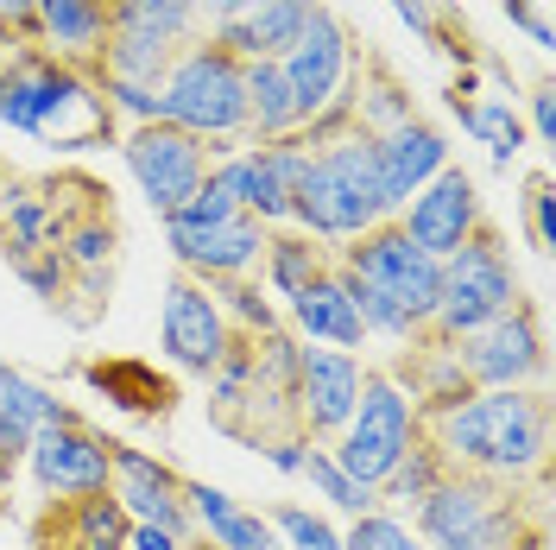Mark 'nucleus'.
Wrapping results in <instances>:
<instances>
[{
    "mask_svg": "<svg viewBox=\"0 0 556 550\" xmlns=\"http://www.w3.org/2000/svg\"><path fill=\"white\" fill-rule=\"evenodd\" d=\"M443 462L486 482H544L551 468V392L544 386H481L462 405L424 417Z\"/></svg>",
    "mask_w": 556,
    "mask_h": 550,
    "instance_id": "obj_1",
    "label": "nucleus"
},
{
    "mask_svg": "<svg viewBox=\"0 0 556 550\" xmlns=\"http://www.w3.org/2000/svg\"><path fill=\"white\" fill-rule=\"evenodd\" d=\"M0 127L38 139L51 152H96L121 139V121L102 102V83L89 70L51 58L45 45L0 51Z\"/></svg>",
    "mask_w": 556,
    "mask_h": 550,
    "instance_id": "obj_2",
    "label": "nucleus"
},
{
    "mask_svg": "<svg viewBox=\"0 0 556 550\" xmlns=\"http://www.w3.org/2000/svg\"><path fill=\"white\" fill-rule=\"evenodd\" d=\"M336 273H342L354 310H361L367 342L405 348L412 336L430 329L437 298H443V260H430L399 222H380L361 241L336 247Z\"/></svg>",
    "mask_w": 556,
    "mask_h": 550,
    "instance_id": "obj_3",
    "label": "nucleus"
},
{
    "mask_svg": "<svg viewBox=\"0 0 556 550\" xmlns=\"http://www.w3.org/2000/svg\"><path fill=\"white\" fill-rule=\"evenodd\" d=\"M412 532L430 550H551L544 482H486L450 468L412 507Z\"/></svg>",
    "mask_w": 556,
    "mask_h": 550,
    "instance_id": "obj_4",
    "label": "nucleus"
},
{
    "mask_svg": "<svg viewBox=\"0 0 556 550\" xmlns=\"http://www.w3.org/2000/svg\"><path fill=\"white\" fill-rule=\"evenodd\" d=\"M392 222L380 197V165H374V134H361L354 121L336 134L311 139V172L291 190V228L323 241L329 253L361 241L367 228Z\"/></svg>",
    "mask_w": 556,
    "mask_h": 550,
    "instance_id": "obj_5",
    "label": "nucleus"
},
{
    "mask_svg": "<svg viewBox=\"0 0 556 550\" xmlns=\"http://www.w3.org/2000/svg\"><path fill=\"white\" fill-rule=\"evenodd\" d=\"M159 121H172L184 134L208 146V159H228L247 146V64L215 45V38H190L177 51L165 76H159Z\"/></svg>",
    "mask_w": 556,
    "mask_h": 550,
    "instance_id": "obj_6",
    "label": "nucleus"
},
{
    "mask_svg": "<svg viewBox=\"0 0 556 550\" xmlns=\"http://www.w3.org/2000/svg\"><path fill=\"white\" fill-rule=\"evenodd\" d=\"M513 304H525L513 247L500 241V228H493V222H481V228L455 247L450 260H443V298H437V316H430V336L462 342V336H475L481 323L506 316Z\"/></svg>",
    "mask_w": 556,
    "mask_h": 550,
    "instance_id": "obj_7",
    "label": "nucleus"
},
{
    "mask_svg": "<svg viewBox=\"0 0 556 550\" xmlns=\"http://www.w3.org/2000/svg\"><path fill=\"white\" fill-rule=\"evenodd\" d=\"M190 38H203L197 0H114V20H108V45H102L96 76L159 89L165 64H172Z\"/></svg>",
    "mask_w": 556,
    "mask_h": 550,
    "instance_id": "obj_8",
    "label": "nucleus"
},
{
    "mask_svg": "<svg viewBox=\"0 0 556 550\" xmlns=\"http://www.w3.org/2000/svg\"><path fill=\"white\" fill-rule=\"evenodd\" d=\"M417 437H424L417 405L380 374V367H367L361 399H354V417H348V430L329 449H336V462L348 468V482H361V487L380 493V482L405 462V449H412Z\"/></svg>",
    "mask_w": 556,
    "mask_h": 550,
    "instance_id": "obj_9",
    "label": "nucleus"
},
{
    "mask_svg": "<svg viewBox=\"0 0 556 550\" xmlns=\"http://www.w3.org/2000/svg\"><path fill=\"white\" fill-rule=\"evenodd\" d=\"M354 33H348V20L336 7H323L311 0V20H304V33L298 45L278 58L285 70V83H291V102H298V121L311 127L323 114H348V76H354Z\"/></svg>",
    "mask_w": 556,
    "mask_h": 550,
    "instance_id": "obj_10",
    "label": "nucleus"
},
{
    "mask_svg": "<svg viewBox=\"0 0 556 550\" xmlns=\"http://www.w3.org/2000/svg\"><path fill=\"white\" fill-rule=\"evenodd\" d=\"M121 165L139 184V197L152 203V215L165 222L172 209H184L208 184L215 159H208L203 139L172 127V121H139V127H121Z\"/></svg>",
    "mask_w": 556,
    "mask_h": 550,
    "instance_id": "obj_11",
    "label": "nucleus"
},
{
    "mask_svg": "<svg viewBox=\"0 0 556 550\" xmlns=\"http://www.w3.org/2000/svg\"><path fill=\"white\" fill-rule=\"evenodd\" d=\"M455 354H462V374H468L475 392H481V386H544V374H551L544 310L525 298V304H513L506 316L481 323L475 336H462Z\"/></svg>",
    "mask_w": 556,
    "mask_h": 550,
    "instance_id": "obj_12",
    "label": "nucleus"
},
{
    "mask_svg": "<svg viewBox=\"0 0 556 550\" xmlns=\"http://www.w3.org/2000/svg\"><path fill=\"white\" fill-rule=\"evenodd\" d=\"M114 437L96 430L89 417L76 412L64 424H45L33 443H26V468L45 500H89V493H108L114 487V462H108Z\"/></svg>",
    "mask_w": 556,
    "mask_h": 550,
    "instance_id": "obj_13",
    "label": "nucleus"
},
{
    "mask_svg": "<svg viewBox=\"0 0 556 550\" xmlns=\"http://www.w3.org/2000/svg\"><path fill=\"white\" fill-rule=\"evenodd\" d=\"M235 348V323L222 316L215 291L203 278L172 273L165 278V304H159V354L172 361L177 374L208 379V367Z\"/></svg>",
    "mask_w": 556,
    "mask_h": 550,
    "instance_id": "obj_14",
    "label": "nucleus"
},
{
    "mask_svg": "<svg viewBox=\"0 0 556 550\" xmlns=\"http://www.w3.org/2000/svg\"><path fill=\"white\" fill-rule=\"evenodd\" d=\"M266 235L273 228H260L253 215L241 209H228V215H215V222H190V215H165V247H172L177 273L203 278H247L260 273V253H266Z\"/></svg>",
    "mask_w": 556,
    "mask_h": 550,
    "instance_id": "obj_15",
    "label": "nucleus"
},
{
    "mask_svg": "<svg viewBox=\"0 0 556 550\" xmlns=\"http://www.w3.org/2000/svg\"><path fill=\"white\" fill-rule=\"evenodd\" d=\"M392 222H399V228H405L430 260H450L455 247L486 222L481 184H475V172H462V165H443V172L430 177V184H424V190H417Z\"/></svg>",
    "mask_w": 556,
    "mask_h": 550,
    "instance_id": "obj_16",
    "label": "nucleus"
},
{
    "mask_svg": "<svg viewBox=\"0 0 556 550\" xmlns=\"http://www.w3.org/2000/svg\"><path fill=\"white\" fill-rule=\"evenodd\" d=\"M361 354H342V348H298V392H291V417L298 430L316 437V443H336L354 417V399H361Z\"/></svg>",
    "mask_w": 556,
    "mask_h": 550,
    "instance_id": "obj_17",
    "label": "nucleus"
},
{
    "mask_svg": "<svg viewBox=\"0 0 556 550\" xmlns=\"http://www.w3.org/2000/svg\"><path fill=\"white\" fill-rule=\"evenodd\" d=\"M108 462H114V487H108V493L121 500V513L134 518V525H165V532L197 538L190 507H184V475H177L165 455L134 449V443H114Z\"/></svg>",
    "mask_w": 556,
    "mask_h": 550,
    "instance_id": "obj_18",
    "label": "nucleus"
},
{
    "mask_svg": "<svg viewBox=\"0 0 556 550\" xmlns=\"http://www.w3.org/2000/svg\"><path fill=\"white\" fill-rule=\"evenodd\" d=\"M443 102H450V114L462 121V134L475 139V146H486L493 172H513V165H519V152L531 146L525 114H519V96H486L481 70H455L450 89H443Z\"/></svg>",
    "mask_w": 556,
    "mask_h": 550,
    "instance_id": "obj_19",
    "label": "nucleus"
},
{
    "mask_svg": "<svg viewBox=\"0 0 556 550\" xmlns=\"http://www.w3.org/2000/svg\"><path fill=\"white\" fill-rule=\"evenodd\" d=\"M374 165H380L386 209L399 215V209L412 203V197L443 172V165H455V146H450V134H443L437 121H424V114H417V121H405V127H392V134L374 139Z\"/></svg>",
    "mask_w": 556,
    "mask_h": 550,
    "instance_id": "obj_20",
    "label": "nucleus"
},
{
    "mask_svg": "<svg viewBox=\"0 0 556 550\" xmlns=\"http://www.w3.org/2000/svg\"><path fill=\"white\" fill-rule=\"evenodd\" d=\"M405 399L417 405V417H437L450 412V405H462L475 386H468V374H462V354H455V342H443V336H412V342L392 354V367H380Z\"/></svg>",
    "mask_w": 556,
    "mask_h": 550,
    "instance_id": "obj_21",
    "label": "nucleus"
},
{
    "mask_svg": "<svg viewBox=\"0 0 556 550\" xmlns=\"http://www.w3.org/2000/svg\"><path fill=\"white\" fill-rule=\"evenodd\" d=\"M208 190L228 209L253 215L260 228H291V184L278 177V165L266 159V146H241L228 159L208 165Z\"/></svg>",
    "mask_w": 556,
    "mask_h": 550,
    "instance_id": "obj_22",
    "label": "nucleus"
},
{
    "mask_svg": "<svg viewBox=\"0 0 556 550\" xmlns=\"http://www.w3.org/2000/svg\"><path fill=\"white\" fill-rule=\"evenodd\" d=\"M285 329L304 348H342V354H361V348H367L361 310H354V298H348V285H342L336 266L323 278H311V285L285 304Z\"/></svg>",
    "mask_w": 556,
    "mask_h": 550,
    "instance_id": "obj_23",
    "label": "nucleus"
},
{
    "mask_svg": "<svg viewBox=\"0 0 556 550\" xmlns=\"http://www.w3.org/2000/svg\"><path fill=\"white\" fill-rule=\"evenodd\" d=\"M184 507H190L197 538H208L215 550H285V538L273 532V518L260 513V507H241L228 487L184 475Z\"/></svg>",
    "mask_w": 556,
    "mask_h": 550,
    "instance_id": "obj_24",
    "label": "nucleus"
},
{
    "mask_svg": "<svg viewBox=\"0 0 556 550\" xmlns=\"http://www.w3.org/2000/svg\"><path fill=\"white\" fill-rule=\"evenodd\" d=\"M348 121L361 127V134H392V127H405L417 121V102H412V83L399 76V64L374 51V45H361L354 51V76H348Z\"/></svg>",
    "mask_w": 556,
    "mask_h": 550,
    "instance_id": "obj_25",
    "label": "nucleus"
},
{
    "mask_svg": "<svg viewBox=\"0 0 556 550\" xmlns=\"http://www.w3.org/2000/svg\"><path fill=\"white\" fill-rule=\"evenodd\" d=\"M108 20H114V0H33V38L51 58L89 70V76L102 64Z\"/></svg>",
    "mask_w": 556,
    "mask_h": 550,
    "instance_id": "obj_26",
    "label": "nucleus"
},
{
    "mask_svg": "<svg viewBox=\"0 0 556 550\" xmlns=\"http://www.w3.org/2000/svg\"><path fill=\"white\" fill-rule=\"evenodd\" d=\"M304 20H311V0H253L235 20L208 26V38L228 45L241 64H260V58H285L304 33Z\"/></svg>",
    "mask_w": 556,
    "mask_h": 550,
    "instance_id": "obj_27",
    "label": "nucleus"
},
{
    "mask_svg": "<svg viewBox=\"0 0 556 550\" xmlns=\"http://www.w3.org/2000/svg\"><path fill=\"white\" fill-rule=\"evenodd\" d=\"M336 266V253L323 241H311V235H298V228H273L266 235V253H260V285H266V298H278V304H291L311 278H323Z\"/></svg>",
    "mask_w": 556,
    "mask_h": 550,
    "instance_id": "obj_28",
    "label": "nucleus"
},
{
    "mask_svg": "<svg viewBox=\"0 0 556 550\" xmlns=\"http://www.w3.org/2000/svg\"><path fill=\"white\" fill-rule=\"evenodd\" d=\"M285 134H304V121H298V102H291V83H285L278 58H260V64H247V146H266V139Z\"/></svg>",
    "mask_w": 556,
    "mask_h": 550,
    "instance_id": "obj_29",
    "label": "nucleus"
},
{
    "mask_svg": "<svg viewBox=\"0 0 556 550\" xmlns=\"http://www.w3.org/2000/svg\"><path fill=\"white\" fill-rule=\"evenodd\" d=\"M83 379L108 392L121 412H139V417H165L172 412V386L152 374V367H139V361H89Z\"/></svg>",
    "mask_w": 556,
    "mask_h": 550,
    "instance_id": "obj_30",
    "label": "nucleus"
},
{
    "mask_svg": "<svg viewBox=\"0 0 556 550\" xmlns=\"http://www.w3.org/2000/svg\"><path fill=\"white\" fill-rule=\"evenodd\" d=\"M298 482H311V493L329 507V513H342V518H361V513H374L380 507V493L374 487H361V482H348V468L336 462V449L329 443H304V475Z\"/></svg>",
    "mask_w": 556,
    "mask_h": 550,
    "instance_id": "obj_31",
    "label": "nucleus"
},
{
    "mask_svg": "<svg viewBox=\"0 0 556 550\" xmlns=\"http://www.w3.org/2000/svg\"><path fill=\"white\" fill-rule=\"evenodd\" d=\"M450 475V462H443V449L430 443V437H417L405 449V462L392 468L380 482V507H417V500H430V487Z\"/></svg>",
    "mask_w": 556,
    "mask_h": 550,
    "instance_id": "obj_32",
    "label": "nucleus"
},
{
    "mask_svg": "<svg viewBox=\"0 0 556 550\" xmlns=\"http://www.w3.org/2000/svg\"><path fill=\"white\" fill-rule=\"evenodd\" d=\"M215 291V304H222V316L235 323V336H266V329H285V316H278V304L266 298V285L247 273V278H215L208 285Z\"/></svg>",
    "mask_w": 556,
    "mask_h": 550,
    "instance_id": "obj_33",
    "label": "nucleus"
},
{
    "mask_svg": "<svg viewBox=\"0 0 556 550\" xmlns=\"http://www.w3.org/2000/svg\"><path fill=\"white\" fill-rule=\"evenodd\" d=\"M0 260H7V273L20 278L38 304L64 310V298H70V266H64V253H58V247H0Z\"/></svg>",
    "mask_w": 556,
    "mask_h": 550,
    "instance_id": "obj_34",
    "label": "nucleus"
},
{
    "mask_svg": "<svg viewBox=\"0 0 556 550\" xmlns=\"http://www.w3.org/2000/svg\"><path fill=\"white\" fill-rule=\"evenodd\" d=\"M342 550H430V545L412 532V518H399V513H386V507H374V513L348 518Z\"/></svg>",
    "mask_w": 556,
    "mask_h": 550,
    "instance_id": "obj_35",
    "label": "nucleus"
},
{
    "mask_svg": "<svg viewBox=\"0 0 556 550\" xmlns=\"http://www.w3.org/2000/svg\"><path fill=\"white\" fill-rule=\"evenodd\" d=\"M266 518H273V532L285 538V550H342V532H336L323 513L298 507V500H278V507H266Z\"/></svg>",
    "mask_w": 556,
    "mask_h": 550,
    "instance_id": "obj_36",
    "label": "nucleus"
},
{
    "mask_svg": "<svg viewBox=\"0 0 556 550\" xmlns=\"http://www.w3.org/2000/svg\"><path fill=\"white\" fill-rule=\"evenodd\" d=\"M525 222H531V247H538V253H551V247H556V190H551V172L525 177Z\"/></svg>",
    "mask_w": 556,
    "mask_h": 550,
    "instance_id": "obj_37",
    "label": "nucleus"
},
{
    "mask_svg": "<svg viewBox=\"0 0 556 550\" xmlns=\"http://www.w3.org/2000/svg\"><path fill=\"white\" fill-rule=\"evenodd\" d=\"M424 51H443V0H386Z\"/></svg>",
    "mask_w": 556,
    "mask_h": 550,
    "instance_id": "obj_38",
    "label": "nucleus"
},
{
    "mask_svg": "<svg viewBox=\"0 0 556 550\" xmlns=\"http://www.w3.org/2000/svg\"><path fill=\"white\" fill-rule=\"evenodd\" d=\"M525 134L538 139V146H556V83H538L525 96Z\"/></svg>",
    "mask_w": 556,
    "mask_h": 550,
    "instance_id": "obj_39",
    "label": "nucleus"
},
{
    "mask_svg": "<svg viewBox=\"0 0 556 550\" xmlns=\"http://www.w3.org/2000/svg\"><path fill=\"white\" fill-rule=\"evenodd\" d=\"M500 13H506V20L538 45V51H556V33H551V20H544V7H538V0H500Z\"/></svg>",
    "mask_w": 556,
    "mask_h": 550,
    "instance_id": "obj_40",
    "label": "nucleus"
},
{
    "mask_svg": "<svg viewBox=\"0 0 556 550\" xmlns=\"http://www.w3.org/2000/svg\"><path fill=\"white\" fill-rule=\"evenodd\" d=\"M304 443H311L304 430H285V437H266V443H260V455L273 462L285 482H298V475H304Z\"/></svg>",
    "mask_w": 556,
    "mask_h": 550,
    "instance_id": "obj_41",
    "label": "nucleus"
},
{
    "mask_svg": "<svg viewBox=\"0 0 556 550\" xmlns=\"http://www.w3.org/2000/svg\"><path fill=\"white\" fill-rule=\"evenodd\" d=\"M190 538L184 532H165V525H127V550H184Z\"/></svg>",
    "mask_w": 556,
    "mask_h": 550,
    "instance_id": "obj_42",
    "label": "nucleus"
},
{
    "mask_svg": "<svg viewBox=\"0 0 556 550\" xmlns=\"http://www.w3.org/2000/svg\"><path fill=\"white\" fill-rule=\"evenodd\" d=\"M241 7H253V0H197V20H203V33H208V26H222V20H235Z\"/></svg>",
    "mask_w": 556,
    "mask_h": 550,
    "instance_id": "obj_43",
    "label": "nucleus"
},
{
    "mask_svg": "<svg viewBox=\"0 0 556 550\" xmlns=\"http://www.w3.org/2000/svg\"><path fill=\"white\" fill-rule=\"evenodd\" d=\"M13 468H20V455L0 449V507H7V493H13Z\"/></svg>",
    "mask_w": 556,
    "mask_h": 550,
    "instance_id": "obj_44",
    "label": "nucleus"
},
{
    "mask_svg": "<svg viewBox=\"0 0 556 550\" xmlns=\"http://www.w3.org/2000/svg\"><path fill=\"white\" fill-rule=\"evenodd\" d=\"M184 550H215V545H208V538H190V545H184Z\"/></svg>",
    "mask_w": 556,
    "mask_h": 550,
    "instance_id": "obj_45",
    "label": "nucleus"
},
{
    "mask_svg": "<svg viewBox=\"0 0 556 550\" xmlns=\"http://www.w3.org/2000/svg\"><path fill=\"white\" fill-rule=\"evenodd\" d=\"M7 184H13V177H7V159H0V190H7Z\"/></svg>",
    "mask_w": 556,
    "mask_h": 550,
    "instance_id": "obj_46",
    "label": "nucleus"
}]
</instances>
